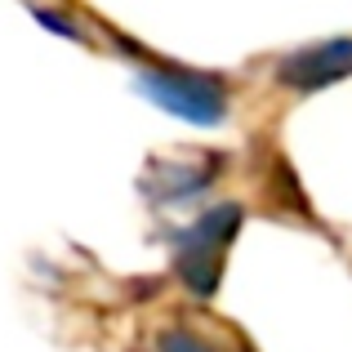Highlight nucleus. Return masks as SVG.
I'll return each instance as SVG.
<instances>
[{"label": "nucleus", "instance_id": "f257e3e1", "mask_svg": "<svg viewBox=\"0 0 352 352\" xmlns=\"http://www.w3.org/2000/svg\"><path fill=\"white\" fill-rule=\"evenodd\" d=\"M241 228V206H214L179 236V276L197 294H210L219 285L223 250Z\"/></svg>", "mask_w": 352, "mask_h": 352}, {"label": "nucleus", "instance_id": "f03ea898", "mask_svg": "<svg viewBox=\"0 0 352 352\" xmlns=\"http://www.w3.org/2000/svg\"><path fill=\"white\" fill-rule=\"evenodd\" d=\"M143 89L165 107V112L192 120V125H219L228 116V94L219 80L192 76V72H147Z\"/></svg>", "mask_w": 352, "mask_h": 352}, {"label": "nucleus", "instance_id": "7ed1b4c3", "mask_svg": "<svg viewBox=\"0 0 352 352\" xmlns=\"http://www.w3.org/2000/svg\"><path fill=\"white\" fill-rule=\"evenodd\" d=\"M348 72H352V41H326V45L290 54V58L276 67V80L299 89V94H308V89H321V85H330V80L348 76Z\"/></svg>", "mask_w": 352, "mask_h": 352}, {"label": "nucleus", "instance_id": "20e7f679", "mask_svg": "<svg viewBox=\"0 0 352 352\" xmlns=\"http://www.w3.org/2000/svg\"><path fill=\"white\" fill-rule=\"evenodd\" d=\"M161 352H210V344H201L188 330H165L161 335Z\"/></svg>", "mask_w": 352, "mask_h": 352}]
</instances>
